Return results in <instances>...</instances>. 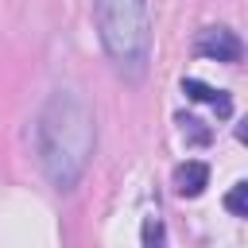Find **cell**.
<instances>
[{"label":"cell","mask_w":248,"mask_h":248,"mask_svg":"<svg viewBox=\"0 0 248 248\" xmlns=\"http://www.w3.org/2000/svg\"><path fill=\"white\" fill-rule=\"evenodd\" d=\"M93 19H97V35L112 66L128 81H140L151 62L147 0H93Z\"/></svg>","instance_id":"7a4b0ae2"},{"label":"cell","mask_w":248,"mask_h":248,"mask_svg":"<svg viewBox=\"0 0 248 248\" xmlns=\"http://www.w3.org/2000/svg\"><path fill=\"white\" fill-rule=\"evenodd\" d=\"M178 128H182V136H186L190 143H198V147L209 143V128H205L198 116H186V112H182V116H178Z\"/></svg>","instance_id":"8992f818"},{"label":"cell","mask_w":248,"mask_h":248,"mask_svg":"<svg viewBox=\"0 0 248 248\" xmlns=\"http://www.w3.org/2000/svg\"><path fill=\"white\" fill-rule=\"evenodd\" d=\"M93 140H97V128H93V108L85 105V97L74 89L50 93L39 116V163L58 190L78 186V178L89 167Z\"/></svg>","instance_id":"6da1fadb"},{"label":"cell","mask_w":248,"mask_h":248,"mask_svg":"<svg viewBox=\"0 0 248 248\" xmlns=\"http://www.w3.org/2000/svg\"><path fill=\"white\" fill-rule=\"evenodd\" d=\"M198 54H205L213 62H240L244 46H240L236 31H229V27H205L198 35Z\"/></svg>","instance_id":"3957f363"},{"label":"cell","mask_w":248,"mask_h":248,"mask_svg":"<svg viewBox=\"0 0 248 248\" xmlns=\"http://www.w3.org/2000/svg\"><path fill=\"white\" fill-rule=\"evenodd\" d=\"M205 186H209V167H205L202 159H186V163L174 170V190H178L182 198H198Z\"/></svg>","instance_id":"277c9868"},{"label":"cell","mask_w":248,"mask_h":248,"mask_svg":"<svg viewBox=\"0 0 248 248\" xmlns=\"http://www.w3.org/2000/svg\"><path fill=\"white\" fill-rule=\"evenodd\" d=\"M225 209L232 217H248V182H236L229 194H225Z\"/></svg>","instance_id":"52a82bcc"},{"label":"cell","mask_w":248,"mask_h":248,"mask_svg":"<svg viewBox=\"0 0 248 248\" xmlns=\"http://www.w3.org/2000/svg\"><path fill=\"white\" fill-rule=\"evenodd\" d=\"M182 93H186L190 101L213 105L221 120H225V116H232V101H229V93H221V89H213V85H205V81H198V78H182Z\"/></svg>","instance_id":"5b68a950"},{"label":"cell","mask_w":248,"mask_h":248,"mask_svg":"<svg viewBox=\"0 0 248 248\" xmlns=\"http://www.w3.org/2000/svg\"><path fill=\"white\" fill-rule=\"evenodd\" d=\"M143 248H167V229H163L159 217L143 221Z\"/></svg>","instance_id":"ba28073f"}]
</instances>
